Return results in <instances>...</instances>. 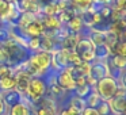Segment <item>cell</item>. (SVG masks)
I'll return each mask as SVG.
<instances>
[{"instance_id":"6da1fadb","label":"cell","mask_w":126,"mask_h":115,"mask_svg":"<svg viewBox=\"0 0 126 115\" xmlns=\"http://www.w3.org/2000/svg\"><path fill=\"white\" fill-rule=\"evenodd\" d=\"M23 65L31 76L44 77L52 68V53L42 52V50L31 53L29 60Z\"/></svg>"},{"instance_id":"7a4b0ae2","label":"cell","mask_w":126,"mask_h":115,"mask_svg":"<svg viewBox=\"0 0 126 115\" xmlns=\"http://www.w3.org/2000/svg\"><path fill=\"white\" fill-rule=\"evenodd\" d=\"M47 93V84L45 81V77L33 76L27 84V88L25 91V98L30 101L31 104L37 103L39 99L46 96Z\"/></svg>"},{"instance_id":"3957f363","label":"cell","mask_w":126,"mask_h":115,"mask_svg":"<svg viewBox=\"0 0 126 115\" xmlns=\"http://www.w3.org/2000/svg\"><path fill=\"white\" fill-rule=\"evenodd\" d=\"M118 88H119L118 80H115L114 77H111V76H107V77H104V79L99 80L95 84L94 89H95V92L99 95V98H100L102 100L109 101L111 98L115 96Z\"/></svg>"},{"instance_id":"277c9868","label":"cell","mask_w":126,"mask_h":115,"mask_svg":"<svg viewBox=\"0 0 126 115\" xmlns=\"http://www.w3.org/2000/svg\"><path fill=\"white\" fill-rule=\"evenodd\" d=\"M73 50L81 58L83 62H92V61H95V46L87 37H81L77 41Z\"/></svg>"},{"instance_id":"5b68a950","label":"cell","mask_w":126,"mask_h":115,"mask_svg":"<svg viewBox=\"0 0 126 115\" xmlns=\"http://www.w3.org/2000/svg\"><path fill=\"white\" fill-rule=\"evenodd\" d=\"M107 103L110 106V110H111L112 115H125V112H126V89L119 85L115 96L110 99Z\"/></svg>"},{"instance_id":"8992f818","label":"cell","mask_w":126,"mask_h":115,"mask_svg":"<svg viewBox=\"0 0 126 115\" xmlns=\"http://www.w3.org/2000/svg\"><path fill=\"white\" fill-rule=\"evenodd\" d=\"M72 68H73V66H66L63 71L56 72V83H57L64 91H66V92H73L75 88H76L75 79L71 73Z\"/></svg>"},{"instance_id":"52a82bcc","label":"cell","mask_w":126,"mask_h":115,"mask_svg":"<svg viewBox=\"0 0 126 115\" xmlns=\"http://www.w3.org/2000/svg\"><path fill=\"white\" fill-rule=\"evenodd\" d=\"M107 76H109V71H107V66H106L104 61L95 60L91 62V69H90V74H88V83H90V85L95 87V84L99 80L104 79Z\"/></svg>"},{"instance_id":"ba28073f","label":"cell","mask_w":126,"mask_h":115,"mask_svg":"<svg viewBox=\"0 0 126 115\" xmlns=\"http://www.w3.org/2000/svg\"><path fill=\"white\" fill-rule=\"evenodd\" d=\"M22 30V29H20ZM23 34L27 37V39L30 38H41L42 35L45 34V29L42 26V22L39 19V16H37L30 25H27L25 29H23Z\"/></svg>"},{"instance_id":"9c48e42d","label":"cell","mask_w":126,"mask_h":115,"mask_svg":"<svg viewBox=\"0 0 126 115\" xmlns=\"http://www.w3.org/2000/svg\"><path fill=\"white\" fill-rule=\"evenodd\" d=\"M39 19H41L42 26H44V29H45V34H47V35H50V37H52L56 31H58L63 27V25L60 23V20H58L57 16H45V15H39Z\"/></svg>"},{"instance_id":"30bf717a","label":"cell","mask_w":126,"mask_h":115,"mask_svg":"<svg viewBox=\"0 0 126 115\" xmlns=\"http://www.w3.org/2000/svg\"><path fill=\"white\" fill-rule=\"evenodd\" d=\"M15 4L20 12H29L35 16H39L41 14V7L35 0H15Z\"/></svg>"},{"instance_id":"8fae6325","label":"cell","mask_w":126,"mask_h":115,"mask_svg":"<svg viewBox=\"0 0 126 115\" xmlns=\"http://www.w3.org/2000/svg\"><path fill=\"white\" fill-rule=\"evenodd\" d=\"M31 107H33V104L23 96L19 103L14 104L12 107H10L7 110V114L8 115H31Z\"/></svg>"},{"instance_id":"7c38bea8","label":"cell","mask_w":126,"mask_h":115,"mask_svg":"<svg viewBox=\"0 0 126 115\" xmlns=\"http://www.w3.org/2000/svg\"><path fill=\"white\" fill-rule=\"evenodd\" d=\"M64 27H65L69 33H72V34H80V35L83 37V29H85V26H84V23H83L80 15L77 14L76 16L72 18V19L69 20V22L66 23Z\"/></svg>"},{"instance_id":"4fadbf2b","label":"cell","mask_w":126,"mask_h":115,"mask_svg":"<svg viewBox=\"0 0 126 115\" xmlns=\"http://www.w3.org/2000/svg\"><path fill=\"white\" fill-rule=\"evenodd\" d=\"M22 98H23V95H20L16 89L7 91V92H1V99H3L7 110H8L10 107H12L14 104L19 103V101L22 100Z\"/></svg>"},{"instance_id":"5bb4252c","label":"cell","mask_w":126,"mask_h":115,"mask_svg":"<svg viewBox=\"0 0 126 115\" xmlns=\"http://www.w3.org/2000/svg\"><path fill=\"white\" fill-rule=\"evenodd\" d=\"M16 88V79L14 73H8L0 77V92H7Z\"/></svg>"},{"instance_id":"9a60e30c","label":"cell","mask_w":126,"mask_h":115,"mask_svg":"<svg viewBox=\"0 0 126 115\" xmlns=\"http://www.w3.org/2000/svg\"><path fill=\"white\" fill-rule=\"evenodd\" d=\"M68 3L71 4V7H73L76 11L83 12L90 10L94 6V0H68Z\"/></svg>"},{"instance_id":"2e32d148","label":"cell","mask_w":126,"mask_h":115,"mask_svg":"<svg viewBox=\"0 0 126 115\" xmlns=\"http://www.w3.org/2000/svg\"><path fill=\"white\" fill-rule=\"evenodd\" d=\"M110 56H111V49H110L109 45L103 43V45H99V46L95 47V60L106 61Z\"/></svg>"},{"instance_id":"e0dca14e","label":"cell","mask_w":126,"mask_h":115,"mask_svg":"<svg viewBox=\"0 0 126 115\" xmlns=\"http://www.w3.org/2000/svg\"><path fill=\"white\" fill-rule=\"evenodd\" d=\"M35 18H37V16H35V15H33V14H29V12H20L18 20L15 22V26L23 30V29H25L27 25H30V23L33 22Z\"/></svg>"},{"instance_id":"ac0fdd59","label":"cell","mask_w":126,"mask_h":115,"mask_svg":"<svg viewBox=\"0 0 126 115\" xmlns=\"http://www.w3.org/2000/svg\"><path fill=\"white\" fill-rule=\"evenodd\" d=\"M92 91H94V87H92V85L85 84V85H80V87H76V88H75V91H73V93L84 100V99L87 98V96L90 95Z\"/></svg>"},{"instance_id":"d6986e66","label":"cell","mask_w":126,"mask_h":115,"mask_svg":"<svg viewBox=\"0 0 126 115\" xmlns=\"http://www.w3.org/2000/svg\"><path fill=\"white\" fill-rule=\"evenodd\" d=\"M111 54H119L126 60V41H118L111 47Z\"/></svg>"},{"instance_id":"ffe728a7","label":"cell","mask_w":126,"mask_h":115,"mask_svg":"<svg viewBox=\"0 0 126 115\" xmlns=\"http://www.w3.org/2000/svg\"><path fill=\"white\" fill-rule=\"evenodd\" d=\"M84 101H85V106L87 107H94V108H96V106L102 101V99L99 98V95L95 92V89H94L92 92L84 99Z\"/></svg>"},{"instance_id":"44dd1931","label":"cell","mask_w":126,"mask_h":115,"mask_svg":"<svg viewBox=\"0 0 126 115\" xmlns=\"http://www.w3.org/2000/svg\"><path fill=\"white\" fill-rule=\"evenodd\" d=\"M96 111H98L99 115H112L111 110H110V106L106 100H102L100 103L96 106Z\"/></svg>"},{"instance_id":"7402d4cb","label":"cell","mask_w":126,"mask_h":115,"mask_svg":"<svg viewBox=\"0 0 126 115\" xmlns=\"http://www.w3.org/2000/svg\"><path fill=\"white\" fill-rule=\"evenodd\" d=\"M58 115H81V112L68 106V107H64V108H61L60 111H58Z\"/></svg>"},{"instance_id":"603a6c76","label":"cell","mask_w":126,"mask_h":115,"mask_svg":"<svg viewBox=\"0 0 126 115\" xmlns=\"http://www.w3.org/2000/svg\"><path fill=\"white\" fill-rule=\"evenodd\" d=\"M112 4H114L115 8L121 10L126 14V0H112Z\"/></svg>"},{"instance_id":"cb8c5ba5","label":"cell","mask_w":126,"mask_h":115,"mask_svg":"<svg viewBox=\"0 0 126 115\" xmlns=\"http://www.w3.org/2000/svg\"><path fill=\"white\" fill-rule=\"evenodd\" d=\"M81 115H99L98 111H96V108H94V107H84V110L81 111Z\"/></svg>"},{"instance_id":"d4e9b609","label":"cell","mask_w":126,"mask_h":115,"mask_svg":"<svg viewBox=\"0 0 126 115\" xmlns=\"http://www.w3.org/2000/svg\"><path fill=\"white\" fill-rule=\"evenodd\" d=\"M8 0H0V18L4 15V12L7 11V8H8Z\"/></svg>"},{"instance_id":"484cf974","label":"cell","mask_w":126,"mask_h":115,"mask_svg":"<svg viewBox=\"0 0 126 115\" xmlns=\"http://www.w3.org/2000/svg\"><path fill=\"white\" fill-rule=\"evenodd\" d=\"M118 83H119L121 87L125 88V89H126V69H125V71H122V74H121L119 81H118Z\"/></svg>"},{"instance_id":"4316f807","label":"cell","mask_w":126,"mask_h":115,"mask_svg":"<svg viewBox=\"0 0 126 115\" xmlns=\"http://www.w3.org/2000/svg\"><path fill=\"white\" fill-rule=\"evenodd\" d=\"M35 1L39 4V7H41V8H44V7H45V6H47V4L56 3L57 0H35Z\"/></svg>"},{"instance_id":"83f0119b","label":"cell","mask_w":126,"mask_h":115,"mask_svg":"<svg viewBox=\"0 0 126 115\" xmlns=\"http://www.w3.org/2000/svg\"><path fill=\"white\" fill-rule=\"evenodd\" d=\"M7 112V107L4 104L3 99H1V92H0V115H4Z\"/></svg>"},{"instance_id":"f1b7e54d","label":"cell","mask_w":126,"mask_h":115,"mask_svg":"<svg viewBox=\"0 0 126 115\" xmlns=\"http://www.w3.org/2000/svg\"><path fill=\"white\" fill-rule=\"evenodd\" d=\"M8 1H15V0H8Z\"/></svg>"},{"instance_id":"f546056e","label":"cell","mask_w":126,"mask_h":115,"mask_svg":"<svg viewBox=\"0 0 126 115\" xmlns=\"http://www.w3.org/2000/svg\"><path fill=\"white\" fill-rule=\"evenodd\" d=\"M4 115H8V114H7V112H6V114H4Z\"/></svg>"},{"instance_id":"4dcf8cb0","label":"cell","mask_w":126,"mask_h":115,"mask_svg":"<svg viewBox=\"0 0 126 115\" xmlns=\"http://www.w3.org/2000/svg\"><path fill=\"white\" fill-rule=\"evenodd\" d=\"M0 25H1V22H0Z\"/></svg>"}]
</instances>
